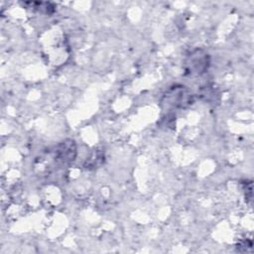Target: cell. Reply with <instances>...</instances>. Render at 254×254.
Returning a JSON list of instances; mask_svg holds the SVG:
<instances>
[{
  "mask_svg": "<svg viewBox=\"0 0 254 254\" xmlns=\"http://www.w3.org/2000/svg\"><path fill=\"white\" fill-rule=\"evenodd\" d=\"M193 102V95L190 90L184 85L172 86L164 94L161 104L167 109L186 108Z\"/></svg>",
  "mask_w": 254,
  "mask_h": 254,
  "instance_id": "obj_1",
  "label": "cell"
},
{
  "mask_svg": "<svg viewBox=\"0 0 254 254\" xmlns=\"http://www.w3.org/2000/svg\"><path fill=\"white\" fill-rule=\"evenodd\" d=\"M76 146L73 140L67 139L61 142L54 151V158L57 162L70 163L75 159Z\"/></svg>",
  "mask_w": 254,
  "mask_h": 254,
  "instance_id": "obj_3",
  "label": "cell"
},
{
  "mask_svg": "<svg viewBox=\"0 0 254 254\" xmlns=\"http://www.w3.org/2000/svg\"><path fill=\"white\" fill-rule=\"evenodd\" d=\"M208 65L209 56L199 49L191 52L185 62L186 70L190 74H201L207 70Z\"/></svg>",
  "mask_w": 254,
  "mask_h": 254,
  "instance_id": "obj_2",
  "label": "cell"
}]
</instances>
